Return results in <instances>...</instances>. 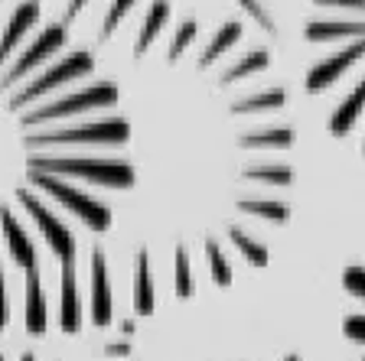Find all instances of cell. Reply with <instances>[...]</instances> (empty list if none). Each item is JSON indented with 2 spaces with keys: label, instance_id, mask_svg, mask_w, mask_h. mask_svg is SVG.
I'll use <instances>...</instances> for the list:
<instances>
[{
  "label": "cell",
  "instance_id": "1",
  "mask_svg": "<svg viewBox=\"0 0 365 361\" xmlns=\"http://www.w3.org/2000/svg\"><path fill=\"white\" fill-rule=\"evenodd\" d=\"M33 169L53 176H78L95 186L130 189L134 186V166L124 159H88V157H33Z\"/></svg>",
  "mask_w": 365,
  "mask_h": 361
},
{
  "label": "cell",
  "instance_id": "2",
  "mask_svg": "<svg viewBox=\"0 0 365 361\" xmlns=\"http://www.w3.org/2000/svg\"><path fill=\"white\" fill-rule=\"evenodd\" d=\"M118 101V88L111 82H98L91 88L82 91H72L66 98H56L49 105L36 108V111H26L23 114V124L33 127V124H43V120H66V117H76V114L85 111H98V108H111Z\"/></svg>",
  "mask_w": 365,
  "mask_h": 361
},
{
  "label": "cell",
  "instance_id": "3",
  "mask_svg": "<svg viewBox=\"0 0 365 361\" xmlns=\"http://www.w3.org/2000/svg\"><path fill=\"white\" fill-rule=\"evenodd\" d=\"M30 182H33V186H39L43 192H49L56 202H62L68 211H72V215H78V219H82L91 231H108V228H111V211H108V205L98 202V199H91L88 192H82V189H76V186H68V182L56 179V176L49 179V173H39V169H33V173H30Z\"/></svg>",
  "mask_w": 365,
  "mask_h": 361
},
{
  "label": "cell",
  "instance_id": "4",
  "mask_svg": "<svg viewBox=\"0 0 365 361\" xmlns=\"http://www.w3.org/2000/svg\"><path fill=\"white\" fill-rule=\"evenodd\" d=\"M130 130L124 117H105V120H91L82 127H62L49 130V134H33L26 137V147H72V143H128Z\"/></svg>",
  "mask_w": 365,
  "mask_h": 361
},
{
  "label": "cell",
  "instance_id": "5",
  "mask_svg": "<svg viewBox=\"0 0 365 361\" xmlns=\"http://www.w3.org/2000/svg\"><path fill=\"white\" fill-rule=\"evenodd\" d=\"M91 68H95V59H91V53H68L66 59H59L53 68H46V72H39L33 82H26L20 91H16L14 98V108L20 105H30V101L43 98V95H49L53 88H59V85L66 82H76V78H85L91 75Z\"/></svg>",
  "mask_w": 365,
  "mask_h": 361
},
{
  "label": "cell",
  "instance_id": "6",
  "mask_svg": "<svg viewBox=\"0 0 365 361\" xmlns=\"http://www.w3.org/2000/svg\"><path fill=\"white\" fill-rule=\"evenodd\" d=\"M16 199H20V205L26 211H30V219L39 225V231H43V238H46V244L53 248V254L59 257V263H68V261H76V254H78V244H76V238H72V231H68L66 225H62L59 219H56L53 211L46 209L43 202H39L33 192H26V189H16Z\"/></svg>",
  "mask_w": 365,
  "mask_h": 361
},
{
  "label": "cell",
  "instance_id": "7",
  "mask_svg": "<svg viewBox=\"0 0 365 361\" xmlns=\"http://www.w3.org/2000/svg\"><path fill=\"white\" fill-rule=\"evenodd\" d=\"M66 30L68 26H62V23H53V26H46L43 33H39L36 39H33L26 49L20 53V59L10 66V72H7V82H16L20 75H30L33 68H39L49 56H56L66 46Z\"/></svg>",
  "mask_w": 365,
  "mask_h": 361
},
{
  "label": "cell",
  "instance_id": "8",
  "mask_svg": "<svg viewBox=\"0 0 365 361\" xmlns=\"http://www.w3.org/2000/svg\"><path fill=\"white\" fill-rule=\"evenodd\" d=\"M365 56V39H352L342 53H336V56H329V59H323V62H317V66L307 72V91H327L333 82H339L346 72H349L352 66H356L359 59Z\"/></svg>",
  "mask_w": 365,
  "mask_h": 361
},
{
  "label": "cell",
  "instance_id": "9",
  "mask_svg": "<svg viewBox=\"0 0 365 361\" xmlns=\"http://www.w3.org/2000/svg\"><path fill=\"white\" fill-rule=\"evenodd\" d=\"M114 319V300H111V280H108V263L101 244L91 248V323L98 329H108Z\"/></svg>",
  "mask_w": 365,
  "mask_h": 361
},
{
  "label": "cell",
  "instance_id": "10",
  "mask_svg": "<svg viewBox=\"0 0 365 361\" xmlns=\"http://www.w3.org/2000/svg\"><path fill=\"white\" fill-rule=\"evenodd\" d=\"M39 23V0H23L20 7L14 10V16L4 26V36H0V66L7 62V56L16 49L20 39H26V33Z\"/></svg>",
  "mask_w": 365,
  "mask_h": 361
},
{
  "label": "cell",
  "instance_id": "11",
  "mask_svg": "<svg viewBox=\"0 0 365 361\" xmlns=\"http://www.w3.org/2000/svg\"><path fill=\"white\" fill-rule=\"evenodd\" d=\"M0 231L7 238V248H10V254H14L16 267L33 271V267H36V248H33L30 234L23 231V225L16 221V215L10 209H0Z\"/></svg>",
  "mask_w": 365,
  "mask_h": 361
},
{
  "label": "cell",
  "instance_id": "12",
  "mask_svg": "<svg viewBox=\"0 0 365 361\" xmlns=\"http://www.w3.org/2000/svg\"><path fill=\"white\" fill-rule=\"evenodd\" d=\"M59 325L62 332H78L82 329V303H78V271L76 261L62 263V306H59Z\"/></svg>",
  "mask_w": 365,
  "mask_h": 361
},
{
  "label": "cell",
  "instance_id": "13",
  "mask_svg": "<svg viewBox=\"0 0 365 361\" xmlns=\"http://www.w3.org/2000/svg\"><path fill=\"white\" fill-rule=\"evenodd\" d=\"M304 36L310 43H339V39H365V20H310Z\"/></svg>",
  "mask_w": 365,
  "mask_h": 361
},
{
  "label": "cell",
  "instance_id": "14",
  "mask_svg": "<svg viewBox=\"0 0 365 361\" xmlns=\"http://www.w3.org/2000/svg\"><path fill=\"white\" fill-rule=\"evenodd\" d=\"M153 309H157V290H153L150 277V254H147V248H140L134 261V313L153 316Z\"/></svg>",
  "mask_w": 365,
  "mask_h": 361
},
{
  "label": "cell",
  "instance_id": "15",
  "mask_svg": "<svg viewBox=\"0 0 365 361\" xmlns=\"http://www.w3.org/2000/svg\"><path fill=\"white\" fill-rule=\"evenodd\" d=\"M23 319H26V332L30 335H43L46 325H49V313H46V296H43V283H39V271H26V309H23Z\"/></svg>",
  "mask_w": 365,
  "mask_h": 361
},
{
  "label": "cell",
  "instance_id": "16",
  "mask_svg": "<svg viewBox=\"0 0 365 361\" xmlns=\"http://www.w3.org/2000/svg\"><path fill=\"white\" fill-rule=\"evenodd\" d=\"M362 111H365V78L356 85V88H352L349 98H346L333 114H329V134H333V137H346L352 127H356V120L362 117Z\"/></svg>",
  "mask_w": 365,
  "mask_h": 361
},
{
  "label": "cell",
  "instance_id": "17",
  "mask_svg": "<svg viewBox=\"0 0 365 361\" xmlns=\"http://www.w3.org/2000/svg\"><path fill=\"white\" fill-rule=\"evenodd\" d=\"M167 20H170V4H167V0H157V4L147 10L144 26H140V36H137V46H134V56H137V59H140V56L150 49V43L160 36V30L167 26Z\"/></svg>",
  "mask_w": 365,
  "mask_h": 361
},
{
  "label": "cell",
  "instance_id": "18",
  "mask_svg": "<svg viewBox=\"0 0 365 361\" xmlns=\"http://www.w3.org/2000/svg\"><path fill=\"white\" fill-rule=\"evenodd\" d=\"M238 39H242V20H228L225 26H222V30L212 36V43L202 49V56H199V68L212 66V62L219 59L222 53H228V49H232Z\"/></svg>",
  "mask_w": 365,
  "mask_h": 361
},
{
  "label": "cell",
  "instance_id": "19",
  "mask_svg": "<svg viewBox=\"0 0 365 361\" xmlns=\"http://www.w3.org/2000/svg\"><path fill=\"white\" fill-rule=\"evenodd\" d=\"M267 66H271V53H267V49H251L248 56H242V59L222 75V85H232L245 75H255V72H261V68H267Z\"/></svg>",
  "mask_w": 365,
  "mask_h": 361
},
{
  "label": "cell",
  "instance_id": "20",
  "mask_svg": "<svg viewBox=\"0 0 365 361\" xmlns=\"http://www.w3.org/2000/svg\"><path fill=\"white\" fill-rule=\"evenodd\" d=\"M242 211L258 215V219H267V221H274V225H284V221L290 219L287 202H281V199H245Z\"/></svg>",
  "mask_w": 365,
  "mask_h": 361
},
{
  "label": "cell",
  "instance_id": "21",
  "mask_svg": "<svg viewBox=\"0 0 365 361\" xmlns=\"http://www.w3.org/2000/svg\"><path fill=\"white\" fill-rule=\"evenodd\" d=\"M228 238H232V244L238 248V254H245V261H248L251 267H264L267 263V248L261 244L258 238H251L245 228H232Z\"/></svg>",
  "mask_w": 365,
  "mask_h": 361
},
{
  "label": "cell",
  "instance_id": "22",
  "mask_svg": "<svg viewBox=\"0 0 365 361\" xmlns=\"http://www.w3.org/2000/svg\"><path fill=\"white\" fill-rule=\"evenodd\" d=\"M294 143V130L290 127H271V130H258V134H245L242 147L255 150V147H271V150H281Z\"/></svg>",
  "mask_w": 365,
  "mask_h": 361
},
{
  "label": "cell",
  "instance_id": "23",
  "mask_svg": "<svg viewBox=\"0 0 365 361\" xmlns=\"http://www.w3.org/2000/svg\"><path fill=\"white\" fill-rule=\"evenodd\" d=\"M284 105H287V91H284V88H271V91H261V95H255V98L242 101V105H235V111H238V114L281 111Z\"/></svg>",
  "mask_w": 365,
  "mask_h": 361
},
{
  "label": "cell",
  "instance_id": "24",
  "mask_svg": "<svg viewBox=\"0 0 365 361\" xmlns=\"http://www.w3.org/2000/svg\"><path fill=\"white\" fill-rule=\"evenodd\" d=\"M205 263H209V277L215 280V286L232 283V263L225 261L219 241H205Z\"/></svg>",
  "mask_w": 365,
  "mask_h": 361
},
{
  "label": "cell",
  "instance_id": "25",
  "mask_svg": "<svg viewBox=\"0 0 365 361\" xmlns=\"http://www.w3.org/2000/svg\"><path fill=\"white\" fill-rule=\"evenodd\" d=\"M245 176H248V179H258V182H267V186H290V182H294V169H290V166H281V163L248 166Z\"/></svg>",
  "mask_w": 365,
  "mask_h": 361
},
{
  "label": "cell",
  "instance_id": "26",
  "mask_svg": "<svg viewBox=\"0 0 365 361\" xmlns=\"http://www.w3.org/2000/svg\"><path fill=\"white\" fill-rule=\"evenodd\" d=\"M173 290L180 300H190L192 296V271H190V251L176 248V280H173Z\"/></svg>",
  "mask_w": 365,
  "mask_h": 361
},
{
  "label": "cell",
  "instance_id": "27",
  "mask_svg": "<svg viewBox=\"0 0 365 361\" xmlns=\"http://www.w3.org/2000/svg\"><path fill=\"white\" fill-rule=\"evenodd\" d=\"M196 33H199L196 20H182L180 23V30H176V36H173V46H170V62H180V56L190 49V43L196 39Z\"/></svg>",
  "mask_w": 365,
  "mask_h": 361
},
{
  "label": "cell",
  "instance_id": "28",
  "mask_svg": "<svg viewBox=\"0 0 365 361\" xmlns=\"http://www.w3.org/2000/svg\"><path fill=\"white\" fill-rule=\"evenodd\" d=\"M137 0H114L111 4V10H108V16H105V23H101V39H111L114 36V30L121 26V20L130 14V7H134Z\"/></svg>",
  "mask_w": 365,
  "mask_h": 361
},
{
  "label": "cell",
  "instance_id": "29",
  "mask_svg": "<svg viewBox=\"0 0 365 361\" xmlns=\"http://www.w3.org/2000/svg\"><path fill=\"white\" fill-rule=\"evenodd\" d=\"M342 286L349 290L356 300H365V267H346V273H342Z\"/></svg>",
  "mask_w": 365,
  "mask_h": 361
},
{
  "label": "cell",
  "instance_id": "30",
  "mask_svg": "<svg viewBox=\"0 0 365 361\" xmlns=\"http://www.w3.org/2000/svg\"><path fill=\"white\" fill-rule=\"evenodd\" d=\"M342 329H346L349 342H359V345H365V316H349Z\"/></svg>",
  "mask_w": 365,
  "mask_h": 361
},
{
  "label": "cell",
  "instance_id": "31",
  "mask_svg": "<svg viewBox=\"0 0 365 361\" xmlns=\"http://www.w3.org/2000/svg\"><path fill=\"white\" fill-rule=\"evenodd\" d=\"M242 7L248 10V14L255 16V20H258L261 26H267V30H274V23L267 20V14H264V7H261V4H255V0H242Z\"/></svg>",
  "mask_w": 365,
  "mask_h": 361
},
{
  "label": "cell",
  "instance_id": "32",
  "mask_svg": "<svg viewBox=\"0 0 365 361\" xmlns=\"http://www.w3.org/2000/svg\"><path fill=\"white\" fill-rule=\"evenodd\" d=\"M10 323V309H7V286H4V267H0V332Z\"/></svg>",
  "mask_w": 365,
  "mask_h": 361
},
{
  "label": "cell",
  "instance_id": "33",
  "mask_svg": "<svg viewBox=\"0 0 365 361\" xmlns=\"http://www.w3.org/2000/svg\"><path fill=\"white\" fill-rule=\"evenodd\" d=\"M85 4H88V0H68V10H66V20H62V26H68V23L76 20V14L85 7Z\"/></svg>",
  "mask_w": 365,
  "mask_h": 361
},
{
  "label": "cell",
  "instance_id": "34",
  "mask_svg": "<svg viewBox=\"0 0 365 361\" xmlns=\"http://www.w3.org/2000/svg\"><path fill=\"white\" fill-rule=\"evenodd\" d=\"M108 352H111V355H128L130 348H128V345H111V348H108Z\"/></svg>",
  "mask_w": 365,
  "mask_h": 361
},
{
  "label": "cell",
  "instance_id": "35",
  "mask_svg": "<svg viewBox=\"0 0 365 361\" xmlns=\"http://www.w3.org/2000/svg\"><path fill=\"white\" fill-rule=\"evenodd\" d=\"M121 332H124V335H130V332H134V323H130V319H128V323H121Z\"/></svg>",
  "mask_w": 365,
  "mask_h": 361
},
{
  "label": "cell",
  "instance_id": "36",
  "mask_svg": "<svg viewBox=\"0 0 365 361\" xmlns=\"http://www.w3.org/2000/svg\"><path fill=\"white\" fill-rule=\"evenodd\" d=\"M20 361H33V355H30V352H26V355H23V358H20Z\"/></svg>",
  "mask_w": 365,
  "mask_h": 361
},
{
  "label": "cell",
  "instance_id": "37",
  "mask_svg": "<svg viewBox=\"0 0 365 361\" xmlns=\"http://www.w3.org/2000/svg\"><path fill=\"white\" fill-rule=\"evenodd\" d=\"M284 361H300V358H297V355H287V358H284Z\"/></svg>",
  "mask_w": 365,
  "mask_h": 361
},
{
  "label": "cell",
  "instance_id": "38",
  "mask_svg": "<svg viewBox=\"0 0 365 361\" xmlns=\"http://www.w3.org/2000/svg\"><path fill=\"white\" fill-rule=\"evenodd\" d=\"M362 150H365V147H362Z\"/></svg>",
  "mask_w": 365,
  "mask_h": 361
},
{
  "label": "cell",
  "instance_id": "39",
  "mask_svg": "<svg viewBox=\"0 0 365 361\" xmlns=\"http://www.w3.org/2000/svg\"><path fill=\"white\" fill-rule=\"evenodd\" d=\"M362 361H365V358H362Z\"/></svg>",
  "mask_w": 365,
  "mask_h": 361
}]
</instances>
